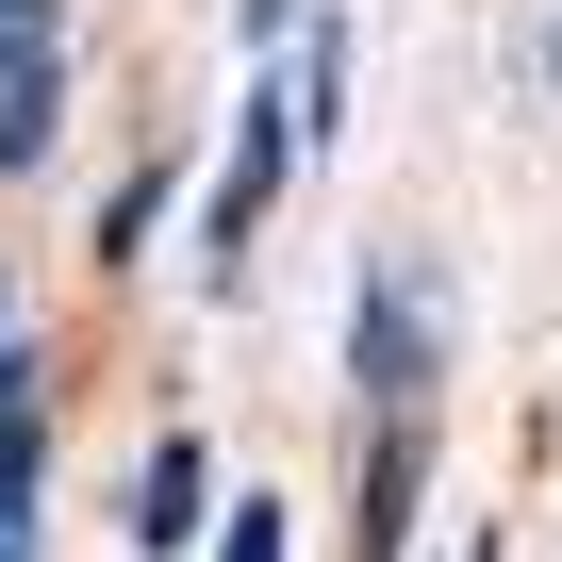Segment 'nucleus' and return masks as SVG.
I'll use <instances>...</instances> for the list:
<instances>
[{
    "instance_id": "1",
    "label": "nucleus",
    "mask_w": 562,
    "mask_h": 562,
    "mask_svg": "<svg viewBox=\"0 0 562 562\" xmlns=\"http://www.w3.org/2000/svg\"><path fill=\"white\" fill-rule=\"evenodd\" d=\"M281 166H299V83H248V116H232V182H215V215H199L215 281L265 248V199H281Z\"/></svg>"
},
{
    "instance_id": "2",
    "label": "nucleus",
    "mask_w": 562,
    "mask_h": 562,
    "mask_svg": "<svg viewBox=\"0 0 562 562\" xmlns=\"http://www.w3.org/2000/svg\"><path fill=\"white\" fill-rule=\"evenodd\" d=\"M199 529H215V463H199V430H166L133 463V546H199Z\"/></svg>"
},
{
    "instance_id": "3",
    "label": "nucleus",
    "mask_w": 562,
    "mask_h": 562,
    "mask_svg": "<svg viewBox=\"0 0 562 562\" xmlns=\"http://www.w3.org/2000/svg\"><path fill=\"white\" fill-rule=\"evenodd\" d=\"M50 116H67V83H50V34H34V50H0V182L50 149Z\"/></svg>"
},
{
    "instance_id": "4",
    "label": "nucleus",
    "mask_w": 562,
    "mask_h": 562,
    "mask_svg": "<svg viewBox=\"0 0 562 562\" xmlns=\"http://www.w3.org/2000/svg\"><path fill=\"white\" fill-rule=\"evenodd\" d=\"M0 562H34V414L0 397Z\"/></svg>"
},
{
    "instance_id": "5",
    "label": "nucleus",
    "mask_w": 562,
    "mask_h": 562,
    "mask_svg": "<svg viewBox=\"0 0 562 562\" xmlns=\"http://www.w3.org/2000/svg\"><path fill=\"white\" fill-rule=\"evenodd\" d=\"M149 232H166V166H133V182H116V199H100V248H116V265H133V248H149Z\"/></svg>"
},
{
    "instance_id": "6",
    "label": "nucleus",
    "mask_w": 562,
    "mask_h": 562,
    "mask_svg": "<svg viewBox=\"0 0 562 562\" xmlns=\"http://www.w3.org/2000/svg\"><path fill=\"white\" fill-rule=\"evenodd\" d=\"M215 562H299V546H281V496H248V513H215Z\"/></svg>"
},
{
    "instance_id": "7",
    "label": "nucleus",
    "mask_w": 562,
    "mask_h": 562,
    "mask_svg": "<svg viewBox=\"0 0 562 562\" xmlns=\"http://www.w3.org/2000/svg\"><path fill=\"white\" fill-rule=\"evenodd\" d=\"M232 34H248V50H265V34H299V0H232Z\"/></svg>"
},
{
    "instance_id": "8",
    "label": "nucleus",
    "mask_w": 562,
    "mask_h": 562,
    "mask_svg": "<svg viewBox=\"0 0 562 562\" xmlns=\"http://www.w3.org/2000/svg\"><path fill=\"white\" fill-rule=\"evenodd\" d=\"M0 397H18V281H0Z\"/></svg>"
},
{
    "instance_id": "9",
    "label": "nucleus",
    "mask_w": 562,
    "mask_h": 562,
    "mask_svg": "<svg viewBox=\"0 0 562 562\" xmlns=\"http://www.w3.org/2000/svg\"><path fill=\"white\" fill-rule=\"evenodd\" d=\"M546 67H562V34H546Z\"/></svg>"
}]
</instances>
